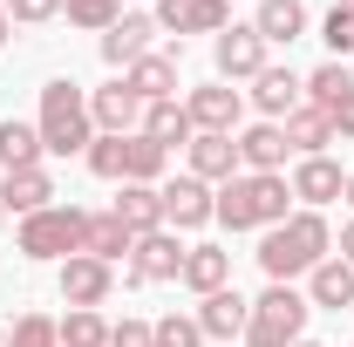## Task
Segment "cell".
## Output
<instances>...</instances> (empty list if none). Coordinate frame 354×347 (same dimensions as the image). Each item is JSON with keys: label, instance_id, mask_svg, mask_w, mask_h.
<instances>
[{"label": "cell", "instance_id": "1", "mask_svg": "<svg viewBox=\"0 0 354 347\" xmlns=\"http://www.w3.org/2000/svg\"><path fill=\"white\" fill-rule=\"evenodd\" d=\"M327 245H334V232H327V218L320 212H293L286 225H272L259 238V265L272 286H293L300 272H313V265L327 259Z\"/></svg>", "mask_w": 354, "mask_h": 347}, {"label": "cell", "instance_id": "2", "mask_svg": "<svg viewBox=\"0 0 354 347\" xmlns=\"http://www.w3.org/2000/svg\"><path fill=\"white\" fill-rule=\"evenodd\" d=\"M286 198H293V184L272 171V177H259V171H239L232 184H218V225H232V232H272V225H286Z\"/></svg>", "mask_w": 354, "mask_h": 347}, {"label": "cell", "instance_id": "3", "mask_svg": "<svg viewBox=\"0 0 354 347\" xmlns=\"http://www.w3.org/2000/svg\"><path fill=\"white\" fill-rule=\"evenodd\" d=\"M35 130H41L48 157H75V150L88 157V143H95V116H88V95L68 82V75H55V82L41 88V116H35Z\"/></svg>", "mask_w": 354, "mask_h": 347}, {"label": "cell", "instance_id": "4", "mask_svg": "<svg viewBox=\"0 0 354 347\" xmlns=\"http://www.w3.org/2000/svg\"><path fill=\"white\" fill-rule=\"evenodd\" d=\"M307 313H313L307 293L266 286L259 300H252V320H245V347H293V341H307Z\"/></svg>", "mask_w": 354, "mask_h": 347}, {"label": "cell", "instance_id": "5", "mask_svg": "<svg viewBox=\"0 0 354 347\" xmlns=\"http://www.w3.org/2000/svg\"><path fill=\"white\" fill-rule=\"evenodd\" d=\"M82 218L75 205H48V212L21 218V232H14V245L28 252V259H75L82 252Z\"/></svg>", "mask_w": 354, "mask_h": 347}, {"label": "cell", "instance_id": "6", "mask_svg": "<svg viewBox=\"0 0 354 347\" xmlns=\"http://www.w3.org/2000/svg\"><path fill=\"white\" fill-rule=\"evenodd\" d=\"M184 252H191V245H177V232L164 225V232H150V238H136V245H130V265H123V279H130V286L177 279V272H184Z\"/></svg>", "mask_w": 354, "mask_h": 347}, {"label": "cell", "instance_id": "7", "mask_svg": "<svg viewBox=\"0 0 354 347\" xmlns=\"http://www.w3.org/2000/svg\"><path fill=\"white\" fill-rule=\"evenodd\" d=\"M157 198H164V225L171 232H198V225H212V212H218L212 184H198L191 171L171 177V184H157Z\"/></svg>", "mask_w": 354, "mask_h": 347}, {"label": "cell", "instance_id": "8", "mask_svg": "<svg viewBox=\"0 0 354 347\" xmlns=\"http://www.w3.org/2000/svg\"><path fill=\"white\" fill-rule=\"evenodd\" d=\"M184 116H191V130L232 136V130H239V116H245V102H239V88H232V82H205V88H191Z\"/></svg>", "mask_w": 354, "mask_h": 347}, {"label": "cell", "instance_id": "9", "mask_svg": "<svg viewBox=\"0 0 354 347\" xmlns=\"http://www.w3.org/2000/svg\"><path fill=\"white\" fill-rule=\"evenodd\" d=\"M212 62H218V82H252L266 68V41H259V28L245 21V28H225L218 48H212Z\"/></svg>", "mask_w": 354, "mask_h": 347}, {"label": "cell", "instance_id": "10", "mask_svg": "<svg viewBox=\"0 0 354 347\" xmlns=\"http://www.w3.org/2000/svg\"><path fill=\"white\" fill-rule=\"evenodd\" d=\"M62 300L68 306H102L109 293H116V265H102V259H88V252H75V259H62Z\"/></svg>", "mask_w": 354, "mask_h": 347}, {"label": "cell", "instance_id": "11", "mask_svg": "<svg viewBox=\"0 0 354 347\" xmlns=\"http://www.w3.org/2000/svg\"><path fill=\"white\" fill-rule=\"evenodd\" d=\"M252 102H259L266 123H286V116L307 102V82H300L293 68H272V62H266L259 75H252Z\"/></svg>", "mask_w": 354, "mask_h": 347}, {"label": "cell", "instance_id": "12", "mask_svg": "<svg viewBox=\"0 0 354 347\" xmlns=\"http://www.w3.org/2000/svg\"><path fill=\"white\" fill-rule=\"evenodd\" d=\"M245 320H252V300L239 286H218V293H205V306H198L205 341H245Z\"/></svg>", "mask_w": 354, "mask_h": 347}, {"label": "cell", "instance_id": "13", "mask_svg": "<svg viewBox=\"0 0 354 347\" xmlns=\"http://www.w3.org/2000/svg\"><path fill=\"white\" fill-rule=\"evenodd\" d=\"M88 116H95V136H136V123H143V102H136L130 82H109L88 95Z\"/></svg>", "mask_w": 354, "mask_h": 347}, {"label": "cell", "instance_id": "14", "mask_svg": "<svg viewBox=\"0 0 354 347\" xmlns=\"http://www.w3.org/2000/svg\"><path fill=\"white\" fill-rule=\"evenodd\" d=\"M55 205V177H48V164H35V171H7L0 177V212L14 218H35Z\"/></svg>", "mask_w": 354, "mask_h": 347}, {"label": "cell", "instance_id": "15", "mask_svg": "<svg viewBox=\"0 0 354 347\" xmlns=\"http://www.w3.org/2000/svg\"><path fill=\"white\" fill-rule=\"evenodd\" d=\"M150 21L171 35H225V0H157Z\"/></svg>", "mask_w": 354, "mask_h": 347}, {"label": "cell", "instance_id": "16", "mask_svg": "<svg viewBox=\"0 0 354 347\" xmlns=\"http://www.w3.org/2000/svg\"><path fill=\"white\" fill-rule=\"evenodd\" d=\"M150 35H157L150 14H123V21L102 35V62H109V68H136V62L150 55Z\"/></svg>", "mask_w": 354, "mask_h": 347}, {"label": "cell", "instance_id": "17", "mask_svg": "<svg viewBox=\"0 0 354 347\" xmlns=\"http://www.w3.org/2000/svg\"><path fill=\"white\" fill-rule=\"evenodd\" d=\"M191 177H198V184H232V177H239V143L198 130L191 136Z\"/></svg>", "mask_w": 354, "mask_h": 347}, {"label": "cell", "instance_id": "18", "mask_svg": "<svg viewBox=\"0 0 354 347\" xmlns=\"http://www.w3.org/2000/svg\"><path fill=\"white\" fill-rule=\"evenodd\" d=\"M341 191H348V171L334 157H300L293 164V198H307V212L313 205H334Z\"/></svg>", "mask_w": 354, "mask_h": 347}, {"label": "cell", "instance_id": "19", "mask_svg": "<svg viewBox=\"0 0 354 347\" xmlns=\"http://www.w3.org/2000/svg\"><path fill=\"white\" fill-rule=\"evenodd\" d=\"M130 225H123V218L116 212H88L82 218V252L88 259H102V265H116V259H130Z\"/></svg>", "mask_w": 354, "mask_h": 347}, {"label": "cell", "instance_id": "20", "mask_svg": "<svg viewBox=\"0 0 354 347\" xmlns=\"http://www.w3.org/2000/svg\"><path fill=\"white\" fill-rule=\"evenodd\" d=\"M109 212L130 225V238H150V232H164V198H157V184H123V198H116Z\"/></svg>", "mask_w": 354, "mask_h": 347}, {"label": "cell", "instance_id": "21", "mask_svg": "<svg viewBox=\"0 0 354 347\" xmlns=\"http://www.w3.org/2000/svg\"><path fill=\"white\" fill-rule=\"evenodd\" d=\"M232 143H239V164L259 171V177H272L279 164H286V130H279V123H252V130L232 136Z\"/></svg>", "mask_w": 354, "mask_h": 347}, {"label": "cell", "instance_id": "22", "mask_svg": "<svg viewBox=\"0 0 354 347\" xmlns=\"http://www.w3.org/2000/svg\"><path fill=\"white\" fill-rule=\"evenodd\" d=\"M177 279H184V286H191V293L205 300V293L232 286V252H218V245H191V252H184V272H177Z\"/></svg>", "mask_w": 354, "mask_h": 347}, {"label": "cell", "instance_id": "23", "mask_svg": "<svg viewBox=\"0 0 354 347\" xmlns=\"http://www.w3.org/2000/svg\"><path fill=\"white\" fill-rule=\"evenodd\" d=\"M286 150H300V157H327V143H334V123H327V109H313V102H300L286 123Z\"/></svg>", "mask_w": 354, "mask_h": 347}, {"label": "cell", "instance_id": "24", "mask_svg": "<svg viewBox=\"0 0 354 347\" xmlns=\"http://www.w3.org/2000/svg\"><path fill=\"white\" fill-rule=\"evenodd\" d=\"M307 300H313V306H334V313L354 306V265H348V259H320V265L307 272Z\"/></svg>", "mask_w": 354, "mask_h": 347}, {"label": "cell", "instance_id": "25", "mask_svg": "<svg viewBox=\"0 0 354 347\" xmlns=\"http://www.w3.org/2000/svg\"><path fill=\"white\" fill-rule=\"evenodd\" d=\"M171 171V150L157 143V136H123V184H157V177Z\"/></svg>", "mask_w": 354, "mask_h": 347}, {"label": "cell", "instance_id": "26", "mask_svg": "<svg viewBox=\"0 0 354 347\" xmlns=\"http://www.w3.org/2000/svg\"><path fill=\"white\" fill-rule=\"evenodd\" d=\"M123 82L136 88V102H171L177 95V62L171 55H143L136 68H123Z\"/></svg>", "mask_w": 354, "mask_h": 347}, {"label": "cell", "instance_id": "27", "mask_svg": "<svg viewBox=\"0 0 354 347\" xmlns=\"http://www.w3.org/2000/svg\"><path fill=\"white\" fill-rule=\"evenodd\" d=\"M136 130H143V136H157L164 150H177V143L191 150V136H198V130H191V116H184V102H177V95H171V102H143V123H136Z\"/></svg>", "mask_w": 354, "mask_h": 347}, {"label": "cell", "instance_id": "28", "mask_svg": "<svg viewBox=\"0 0 354 347\" xmlns=\"http://www.w3.org/2000/svg\"><path fill=\"white\" fill-rule=\"evenodd\" d=\"M252 28H259V41H300L307 35V7L300 0H259V14H252Z\"/></svg>", "mask_w": 354, "mask_h": 347}, {"label": "cell", "instance_id": "29", "mask_svg": "<svg viewBox=\"0 0 354 347\" xmlns=\"http://www.w3.org/2000/svg\"><path fill=\"white\" fill-rule=\"evenodd\" d=\"M41 157H48V143L35 123H14V116L0 123V171H35Z\"/></svg>", "mask_w": 354, "mask_h": 347}, {"label": "cell", "instance_id": "30", "mask_svg": "<svg viewBox=\"0 0 354 347\" xmlns=\"http://www.w3.org/2000/svg\"><path fill=\"white\" fill-rule=\"evenodd\" d=\"M348 95H354V75H348V62H320V68L307 75V102H313V109H327V116H334V109H341Z\"/></svg>", "mask_w": 354, "mask_h": 347}, {"label": "cell", "instance_id": "31", "mask_svg": "<svg viewBox=\"0 0 354 347\" xmlns=\"http://www.w3.org/2000/svg\"><path fill=\"white\" fill-rule=\"evenodd\" d=\"M62 347H109V320H102L95 306H68V320H62Z\"/></svg>", "mask_w": 354, "mask_h": 347}, {"label": "cell", "instance_id": "32", "mask_svg": "<svg viewBox=\"0 0 354 347\" xmlns=\"http://www.w3.org/2000/svg\"><path fill=\"white\" fill-rule=\"evenodd\" d=\"M7 347H62V320H48V313H21V320L7 327Z\"/></svg>", "mask_w": 354, "mask_h": 347}, {"label": "cell", "instance_id": "33", "mask_svg": "<svg viewBox=\"0 0 354 347\" xmlns=\"http://www.w3.org/2000/svg\"><path fill=\"white\" fill-rule=\"evenodd\" d=\"M62 14H68L75 28H102V35H109V28L123 21V0H62Z\"/></svg>", "mask_w": 354, "mask_h": 347}, {"label": "cell", "instance_id": "34", "mask_svg": "<svg viewBox=\"0 0 354 347\" xmlns=\"http://www.w3.org/2000/svg\"><path fill=\"white\" fill-rule=\"evenodd\" d=\"M320 35H327V48H334V62H354V0H341V7L320 21Z\"/></svg>", "mask_w": 354, "mask_h": 347}, {"label": "cell", "instance_id": "35", "mask_svg": "<svg viewBox=\"0 0 354 347\" xmlns=\"http://www.w3.org/2000/svg\"><path fill=\"white\" fill-rule=\"evenodd\" d=\"M150 334H157V347H205V327H198L191 313H164Z\"/></svg>", "mask_w": 354, "mask_h": 347}, {"label": "cell", "instance_id": "36", "mask_svg": "<svg viewBox=\"0 0 354 347\" xmlns=\"http://www.w3.org/2000/svg\"><path fill=\"white\" fill-rule=\"evenodd\" d=\"M88 171L102 184H123V136H95L88 143Z\"/></svg>", "mask_w": 354, "mask_h": 347}, {"label": "cell", "instance_id": "37", "mask_svg": "<svg viewBox=\"0 0 354 347\" xmlns=\"http://www.w3.org/2000/svg\"><path fill=\"white\" fill-rule=\"evenodd\" d=\"M62 14V0H7V21H21V28H41Z\"/></svg>", "mask_w": 354, "mask_h": 347}, {"label": "cell", "instance_id": "38", "mask_svg": "<svg viewBox=\"0 0 354 347\" xmlns=\"http://www.w3.org/2000/svg\"><path fill=\"white\" fill-rule=\"evenodd\" d=\"M109 347H157V334H150V320H116Z\"/></svg>", "mask_w": 354, "mask_h": 347}, {"label": "cell", "instance_id": "39", "mask_svg": "<svg viewBox=\"0 0 354 347\" xmlns=\"http://www.w3.org/2000/svg\"><path fill=\"white\" fill-rule=\"evenodd\" d=\"M327 123H334V136H354V95L341 102V109H334V116H327Z\"/></svg>", "mask_w": 354, "mask_h": 347}, {"label": "cell", "instance_id": "40", "mask_svg": "<svg viewBox=\"0 0 354 347\" xmlns=\"http://www.w3.org/2000/svg\"><path fill=\"white\" fill-rule=\"evenodd\" d=\"M341 259L354 265V218H348V225H341Z\"/></svg>", "mask_w": 354, "mask_h": 347}, {"label": "cell", "instance_id": "41", "mask_svg": "<svg viewBox=\"0 0 354 347\" xmlns=\"http://www.w3.org/2000/svg\"><path fill=\"white\" fill-rule=\"evenodd\" d=\"M7 28H14V21H7V7H0V48H7Z\"/></svg>", "mask_w": 354, "mask_h": 347}, {"label": "cell", "instance_id": "42", "mask_svg": "<svg viewBox=\"0 0 354 347\" xmlns=\"http://www.w3.org/2000/svg\"><path fill=\"white\" fill-rule=\"evenodd\" d=\"M348 205H354V177H348Z\"/></svg>", "mask_w": 354, "mask_h": 347}, {"label": "cell", "instance_id": "43", "mask_svg": "<svg viewBox=\"0 0 354 347\" xmlns=\"http://www.w3.org/2000/svg\"><path fill=\"white\" fill-rule=\"evenodd\" d=\"M293 347H320V341H293Z\"/></svg>", "mask_w": 354, "mask_h": 347}, {"label": "cell", "instance_id": "44", "mask_svg": "<svg viewBox=\"0 0 354 347\" xmlns=\"http://www.w3.org/2000/svg\"><path fill=\"white\" fill-rule=\"evenodd\" d=\"M0 225H7V212H0Z\"/></svg>", "mask_w": 354, "mask_h": 347}]
</instances>
